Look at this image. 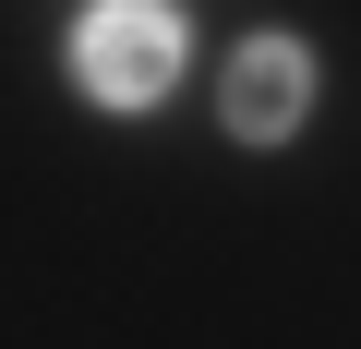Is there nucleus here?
I'll return each instance as SVG.
<instances>
[{"label": "nucleus", "instance_id": "1", "mask_svg": "<svg viewBox=\"0 0 361 349\" xmlns=\"http://www.w3.org/2000/svg\"><path fill=\"white\" fill-rule=\"evenodd\" d=\"M180 61H193V25H180V0H97V13L73 25V97L133 121L180 85Z\"/></svg>", "mask_w": 361, "mask_h": 349}, {"label": "nucleus", "instance_id": "2", "mask_svg": "<svg viewBox=\"0 0 361 349\" xmlns=\"http://www.w3.org/2000/svg\"><path fill=\"white\" fill-rule=\"evenodd\" d=\"M217 121H229V145H289L301 121H313V49L301 37H241L229 49V73H217Z\"/></svg>", "mask_w": 361, "mask_h": 349}]
</instances>
